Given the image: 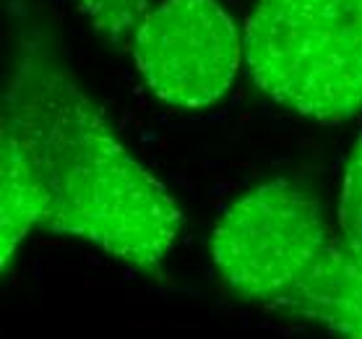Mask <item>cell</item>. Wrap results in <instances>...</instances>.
I'll return each instance as SVG.
<instances>
[{"mask_svg": "<svg viewBox=\"0 0 362 339\" xmlns=\"http://www.w3.org/2000/svg\"><path fill=\"white\" fill-rule=\"evenodd\" d=\"M243 58L274 102L344 123L362 113V0H255Z\"/></svg>", "mask_w": 362, "mask_h": 339, "instance_id": "3957f363", "label": "cell"}, {"mask_svg": "<svg viewBox=\"0 0 362 339\" xmlns=\"http://www.w3.org/2000/svg\"><path fill=\"white\" fill-rule=\"evenodd\" d=\"M222 280L245 300L362 339V274L323 207L289 180L235 201L211 235Z\"/></svg>", "mask_w": 362, "mask_h": 339, "instance_id": "7a4b0ae2", "label": "cell"}, {"mask_svg": "<svg viewBox=\"0 0 362 339\" xmlns=\"http://www.w3.org/2000/svg\"><path fill=\"white\" fill-rule=\"evenodd\" d=\"M339 238L362 274V133L346 159L341 201H339Z\"/></svg>", "mask_w": 362, "mask_h": 339, "instance_id": "5b68a950", "label": "cell"}, {"mask_svg": "<svg viewBox=\"0 0 362 339\" xmlns=\"http://www.w3.org/2000/svg\"><path fill=\"white\" fill-rule=\"evenodd\" d=\"M133 58L159 100L198 110L230 91L243 45L235 21L216 0H162L136 29Z\"/></svg>", "mask_w": 362, "mask_h": 339, "instance_id": "277c9868", "label": "cell"}, {"mask_svg": "<svg viewBox=\"0 0 362 339\" xmlns=\"http://www.w3.org/2000/svg\"><path fill=\"white\" fill-rule=\"evenodd\" d=\"M89 240L157 272L180 238L170 190L117 141L107 117L60 68H16L0 133V264L34 230Z\"/></svg>", "mask_w": 362, "mask_h": 339, "instance_id": "6da1fadb", "label": "cell"}, {"mask_svg": "<svg viewBox=\"0 0 362 339\" xmlns=\"http://www.w3.org/2000/svg\"><path fill=\"white\" fill-rule=\"evenodd\" d=\"M78 6L99 34L112 45H125L148 13V0H78Z\"/></svg>", "mask_w": 362, "mask_h": 339, "instance_id": "8992f818", "label": "cell"}]
</instances>
